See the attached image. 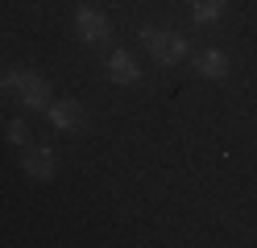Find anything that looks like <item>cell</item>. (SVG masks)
I'll list each match as a JSON object with an SVG mask.
<instances>
[{
    "label": "cell",
    "instance_id": "obj_1",
    "mask_svg": "<svg viewBox=\"0 0 257 248\" xmlns=\"http://www.w3.org/2000/svg\"><path fill=\"white\" fill-rule=\"evenodd\" d=\"M137 42L146 46V54L154 62H162V66H174V62H183L187 58V38L179 29H158V25H146L137 33Z\"/></svg>",
    "mask_w": 257,
    "mask_h": 248
},
{
    "label": "cell",
    "instance_id": "obj_2",
    "mask_svg": "<svg viewBox=\"0 0 257 248\" xmlns=\"http://www.w3.org/2000/svg\"><path fill=\"white\" fill-rule=\"evenodd\" d=\"M0 83H5V91H13L21 99V108H29V112H46L50 108V83H46L42 75H34V71H21L17 66V71H9Z\"/></svg>",
    "mask_w": 257,
    "mask_h": 248
},
{
    "label": "cell",
    "instance_id": "obj_3",
    "mask_svg": "<svg viewBox=\"0 0 257 248\" xmlns=\"http://www.w3.org/2000/svg\"><path fill=\"white\" fill-rule=\"evenodd\" d=\"M75 33H79V42H83L87 50H104L112 42V21L100 9L83 5V9H75Z\"/></svg>",
    "mask_w": 257,
    "mask_h": 248
},
{
    "label": "cell",
    "instance_id": "obj_4",
    "mask_svg": "<svg viewBox=\"0 0 257 248\" xmlns=\"http://www.w3.org/2000/svg\"><path fill=\"white\" fill-rule=\"evenodd\" d=\"M46 116H50V124H54L58 132H83V128H87V112H83L79 99H50Z\"/></svg>",
    "mask_w": 257,
    "mask_h": 248
},
{
    "label": "cell",
    "instance_id": "obj_5",
    "mask_svg": "<svg viewBox=\"0 0 257 248\" xmlns=\"http://www.w3.org/2000/svg\"><path fill=\"white\" fill-rule=\"evenodd\" d=\"M21 170L34 178V182H50V178H54V170H58L54 149H46V145H29L25 153H21Z\"/></svg>",
    "mask_w": 257,
    "mask_h": 248
},
{
    "label": "cell",
    "instance_id": "obj_6",
    "mask_svg": "<svg viewBox=\"0 0 257 248\" xmlns=\"http://www.w3.org/2000/svg\"><path fill=\"white\" fill-rule=\"evenodd\" d=\"M108 79L116 83V87H133V83H141L137 58L128 54V50H112V58H108Z\"/></svg>",
    "mask_w": 257,
    "mask_h": 248
},
{
    "label": "cell",
    "instance_id": "obj_7",
    "mask_svg": "<svg viewBox=\"0 0 257 248\" xmlns=\"http://www.w3.org/2000/svg\"><path fill=\"white\" fill-rule=\"evenodd\" d=\"M228 71H232V62H228L224 50H199V54H195V75L220 83V79H228Z\"/></svg>",
    "mask_w": 257,
    "mask_h": 248
},
{
    "label": "cell",
    "instance_id": "obj_8",
    "mask_svg": "<svg viewBox=\"0 0 257 248\" xmlns=\"http://www.w3.org/2000/svg\"><path fill=\"white\" fill-rule=\"evenodd\" d=\"M224 9H228V0H191V17H195V25H216Z\"/></svg>",
    "mask_w": 257,
    "mask_h": 248
},
{
    "label": "cell",
    "instance_id": "obj_9",
    "mask_svg": "<svg viewBox=\"0 0 257 248\" xmlns=\"http://www.w3.org/2000/svg\"><path fill=\"white\" fill-rule=\"evenodd\" d=\"M25 137H29V124H25V120H13V124H9V141H13V145H25Z\"/></svg>",
    "mask_w": 257,
    "mask_h": 248
}]
</instances>
